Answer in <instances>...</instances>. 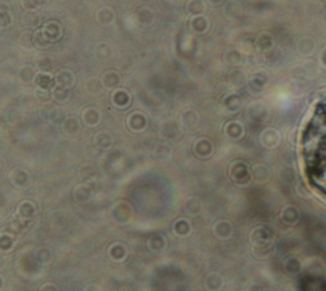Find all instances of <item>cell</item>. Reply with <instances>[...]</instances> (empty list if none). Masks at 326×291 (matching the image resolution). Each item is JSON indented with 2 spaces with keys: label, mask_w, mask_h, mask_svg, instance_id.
<instances>
[{
  "label": "cell",
  "mask_w": 326,
  "mask_h": 291,
  "mask_svg": "<svg viewBox=\"0 0 326 291\" xmlns=\"http://www.w3.org/2000/svg\"><path fill=\"white\" fill-rule=\"evenodd\" d=\"M96 21L101 24V26H110L115 21V13L111 8H101L98 12L96 13Z\"/></svg>",
  "instance_id": "4"
},
{
  "label": "cell",
  "mask_w": 326,
  "mask_h": 291,
  "mask_svg": "<svg viewBox=\"0 0 326 291\" xmlns=\"http://www.w3.org/2000/svg\"><path fill=\"white\" fill-rule=\"evenodd\" d=\"M36 70L31 65H23L18 70V78L22 79V82H30L36 77Z\"/></svg>",
  "instance_id": "6"
},
{
  "label": "cell",
  "mask_w": 326,
  "mask_h": 291,
  "mask_svg": "<svg viewBox=\"0 0 326 291\" xmlns=\"http://www.w3.org/2000/svg\"><path fill=\"white\" fill-rule=\"evenodd\" d=\"M41 35H42L43 40L46 41H58L59 37L61 36V27L59 26V23L56 22H48L43 26L42 31H41Z\"/></svg>",
  "instance_id": "2"
},
{
  "label": "cell",
  "mask_w": 326,
  "mask_h": 291,
  "mask_svg": "<svg viewBox=\"0 0 326 291\" xmlns=\"http://www.w3.org/2000/svg\"><path fill=\"white\" fill-rule=\"evenodd\" d=\"M74 73L69 69H63L59 70L55 76V82L60 88H69L74 85Z\"/></svg>",
  "instance_id": "3"
},
{
  "label": "cell",
  "mask_w": 326,
  "mask_h": 291,
  "mask_svg": "<svg viewBox=\"0 0 326 291\" xmlns=\"http://www.w3.org/2000/svg\"><path fill=\"white\" fill-rule=\"evenodd\" d=\"M303 161L308 178L326 193V101L308 121L302 140Z\"/></svg>",
  "instance_id": "1"
},
{
  "label": "cell",
  "mask_w": 326,
  "mask_h": 291,
  "mask_svg": "<svg viewBox=\"0 0 326 291\" xmlns=\"http://www.w3.org/2000/svg\"><path fill=\"white\" fill-rule=\"evenodd\" d=\"M101 83L105 88H114L120 83V74L116 70H107L102 74Z\"/></svg>",
  "instance_id": "5"
}]
</instances>
